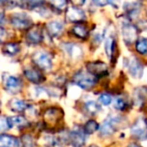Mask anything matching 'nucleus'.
Listing matches in <instances>:
<instances>
[{"label": "nucleus", "mask_w": 147, "mask_h": 147, "mask_svg": "<svg viewBox=\"0 0 147 147\" xmlns=\"http://www.w3.org/2000/svg\"><path fill=\"white\" fill-rule=\"evenodd\" d=\"M42 118L43 124L47 129H55L63 119V110L56 106L49 107L44 110Z\"/></svg>", "instance_id": "nucleus-1"}, {"label": "nucleus", "mask_w": 147, "mask_h": 147, "mask_svg": "<svg viewBox=\"0 0 147 147\" xmlns=\"http://www.w3.org/2000/svg\"><path fill=\"white\" fill-rule=\"evenodd\" d=\"M73 82L80 88L89 90L94 87L97 82V78L89 72L79 71L73 76Z\"/></svg>", "instance_id": "nucleus-2"}, {"label": "nucleus", "mask_w": 147, "mask_h": 147, "mask_svg": "<svg viewBox=\"0 0 147 147\" xmlns=\"http://www.w3.org/2000/svg\"><path fill=\"white\" fill-rule=\"evenodd\" d=\"M121 119L120 116H108L106 119L103 121V123L100 126V136L106 137V136L112 135L114 132L119 128L121 124Z\"/></svg>", "instance_id": "nucleus-3"}, {"label": "nucleus", "mask_w": 147, "mask_h": 147, "mask_svg": "<svg viewBox=\"0 0 147 147\" xmlns=\"http://www.w3.org/2000/svg\"><path fill=\"white\" fill-rule=\"evenodd\" d=\"M32 60L34 64L39 68V70L48 71L52 68V59L48 53L44 51H37L33 54Z\"/></svg>", "instance_id": "nucleus-4"}, {"label": "nucleus", "mask_w": 147, "mask_h": 147, "mask_svg": "<svg viewBox=\"0 0 147 147\" xmlns=\"http://www.w3.org/2000/svg\"><path fill=\"white\" fill-rule=\"evenodd\" d=\"M131 134L136 139L143 140L147 138V119L139 117L131 126Z\"/></svg>", "instance_id": "nucleus-5"}, {"label": "nucleus", "mask_w": 147, "mask_h": 147, "mask_svg": "<svg viewBox=\"0 0 147 147\" xmlns=\"http://www.w3.org/2000/svg\"><path fill=\"white\" fill-rule=\"evenodd\" d=\"M10 23L12 24L14 28L20 30L29 29L32 25V20L28 15L23 13L13 14L10 18Z\"/></svg>", "instance_id": "nucleus-6"}, {"label": "nucleus", "mask_w": 147, "mask_h": 147, "mask_svg": "<svg viewBox=\"0 0 147 147\" xmlns=\"http://www.w3.org/2000/svg\"><path fill=\"white\" fill-rule=\"evenodd\" d=\"M3 85L7 92L11 93V94H16L21 90L22 82L19 78L13 75L6 74L3 76Z\"/></svg>", "instance_id": "nucleus-7"}, {"label": "nucleus", "mask_w": 147, "mask_h": 147, "mask_svg": "<svg viewBox=\"0 0 147 147\" xmlns=\"http://www.w3.org/2000/svg\"><path fill=\"white\" fill-rule=\"evenodd\" d=\"M126 61V67H127L129 73L132 77L139 79L143 75V65L136 57H131L129 59L124 60Z\"/></svg>", "instance_id": "nucleus-8"}, {"label": "nucleus", "mask_w": 147, "mask_h": 147, "mask_svg": "<svg viewBox=\"0 0 147 147\" xmlns=\"http://www.w3.org/2000/svg\"><path fill=\"white\" fill-rule=\"evenodd\" d=\"M68 140L73 147H83L86 142L85 133H84L83 129H81L80 127L72 129L68 134Z\"/></svg>", "instance_id": "nucleus-9"}, {"label": "nucleus", "mask_w": 147, "mask_h": 147, "mask_svg": "<svg viewBox=\"0 0 147 147\" xmlns=\"http://www.w3.org/2000/svg\"><path fill=\"white\" fill-rule=\"evenodd\" d=\"M87 68V72L92 74L95 77H100V76H104L108 73V67L105 63L101 61H94V62H89L86 65Z\"/></svg>", "instance_id": "nucleus-10"}, {"label": "nucleus", "mask_w": 147, "mask_h": 147, "mask_svg": "<svg viewBox=\"0 0 147 147\" xmlns=\"http://www.w3.org/2000/svg\"><path fill=\"white\" fill-rule=\"evenodd\" d=\"M138 30L133 24L124 23L122 26V36L126 44H132L137 39Z\"/></svg>", "instance_id": "nucleus-11"}, {"label": "nucleus", "mask_w": 147, "mask_h": 147, "mask_svg": "<svg viewBox=\"0 0 147 147\" xmlns=\"http://www.w3.org/2000/svg\"><path fill=\"white\" fill-rule=\"evenodd\" d=\"M85 17H86L85 13L80 8L71 6V7L67 8V10H66L65 18L68 22H71V23H80V22L85 19Z\"/></svg>", "instance_id": "nucleus-12"}, {"label": "nucleus", "mask_w": 147, "mask_h": 147, "mask_svg": "<svg viewBox=\"0 0 147 147\" xmlns=\"http://www.w3.org/2000/svg\"><path fill=\"white\" fill-rule=\"evenodd\" d=\"M24 76L29 80L31 83L34 84H40L45 80L44 75L39 69L33 67H27L24 69Z\"/></svg>", "instance_id": "nucleus-13"}, {"label": "nucleus", "mask_w": 147, "mask_h": 147, "mask_svg": "<svg viewBox=\"0 0 147 147\" xmlns=\"http://www.w3.org/2000/svg\"><path fill=\"white\" fill-rule=\"evenodd\" d=\"M43 34L42 29L39 25H35L29 28L26 32V40L30 44H38L42 41Z\"/></svg>", "instance_id": "nucleus-14"}, {"label": "nucleus", "mask_w": 147, "mask_h": 147, "mask_svg": "<svg viewBox=\"0 0 147 147\" xmlns=\"http://www.w3.org/2000/svg\"><path fill=\"white\" fill-rule=\"evenodd\" d=\"M117 49V42L113 36H108L105 41V51H106L107 56L114 62V57L116 55Z\"/></svg>", "instance_id": "nucleus-15"}, {"label": "nucleus", "mask_w": 147, "mask_h": 147, "mask_svg": "<svg viewBox=\"0 0 147 147\" xmlns=\"http://www.w3.org/2000/svg\"><path fill=\"white\" fill-rule=\"evenodd\" d=\"M63 23L61 21H57V20H54V21H50L49 23H47L46 25V29L48 34L50 35L51 37H57L59 36L60 34L63 31Z\"/></svg>", "instance_id": "nucleus-16"}, {"label": "nucleus", "mask_w": 147, "mask_h": 147, "mask_svg": "<svg viewBox=\"0 0 147 147\" xmlns=\"http://www.w3.org/2000/svg\"><path fill=\"white\" fill-rule=\"evenodd\" d=\"M8 105H9L10 109H11L12 111H14V112H16V113L24 112V111L27 110V109L29 108V106H30V105L28 104L26 101L21 100V99H17V98L12 99V100L8 103Z\"/></svg>", "instance_id": "nucleus-17"}, {"label": "nucleus", "mask_w": 147, "mask_h": 147, "mask_svg": "<svg viewBox=\"0 0 147 147\" xmlns=\"http://www.w3.org/2000/svg\"><path fill=\"white\" fill-rule=\"evenodd\" d=\"M0 147H20V144L15 136L0 134Z\"/></svg>", "instance_id": "nucleus-18"}, {"label": "nucleus", "mask_w": 147, "mask_h": 147, "mask_svg": "<svg viewBox=\"0 0 147 147\" xmlns=\"http://www.w3.org/2000/svg\"><path fill=\"white\" fill-rule=\"evenodd\" d=\"M64 49L66 50L67 54L74 59H78L82 56V49L79 45L73 44V43H66L64 44Z\"/></svg>", "instance_id": "nucleus-19"}, {"label": "nucleus", "mask_w": 147, "mask_h": 147, "mask_svg": "<svg viewBox=\"0 0 147 147\" xmlns=\"http://www.w3.org/2000/svg\"><path fill=\"white\" fill-rule=\"evenodd\" d=\"M71 31L76 37H78L80 39H86L89 34L87 27L85 25H83V24H76L75 26H73Z\"/></svg>", "instance_id": "nucleus-20"}, {"label": "nucleus", "mask_w": 147, "mask_h": 147, "mask_svg": "<svg viewBox=\"0 0 147 147\" xmlns=\"http://www.w3.org/2000/svg\"><path fill=\"white\" fill-rule=\"evenodd\" d=\"M9 121H10V125L12 127H17L19 129H22V128L26 127L28 125L27 120L25 119L23 116H20V115H17V116H13V117H9Z\"/></svg>", "instance_id": "nucleus-21"}, {"label": "nucleus", "mask_w": 147, "mask_h": 147, "mask_svg": "<svg viewBox=\"0 0 147 147\" xmlns=\"http://www.w3.org/2000/svg\"><path fill=\"white\" fill-rule=\"evenodd\" d=\"M20 51V46L18 43L10 42L6 43L3 46V53L6 55H9V56H14Z\"/></svg>", "instance_id": "nucleus-22"}, {"label": "nucleus", "mask_w": 147, "mask_h": 147, "mask_svg": "<svg viewBox=\"0 0 147 147\" xmlns=\"http://www.w3.org/2000/svg\"><path fill=\"white\" fill-rule=\"evenodd\" d=\"M135 49L139 54H147V39L146 38H138L135 44Z\"/></svg>", "instance_id": "nucleus-23"}, {"label": "nucleus", "mask_w": 147, "mask_h": 147, "mask_svg": "<svg viewBox=\"0 0 147 147\" xmlns=\"http://www.w3.org/2000/svg\"><path fill=\"white\" fill-rule=\"evenodd\" d=\"M99 128V125L95 120H89L83 126V131L85 134H93L95 131H97Z\"/></svg>", "instance_id": "nucleus-24"}, {"label": "nucleus", "mask_w": 147, "mask_h": 147, "mask_svg": "<svg viewBox=\"0 0 147 147\" xmlns=\"http://www.w3.org/2000/svg\"><path fill=\"white\" fill-rule=\"evenodd\" d=\"M84 108H85L86 112L89 115H95L100 110V106L95 101H88V102H86L84 104Z\"/></svg>", "instance_id": "nucleus-25"}, {"label": "nucleus", "mask_w": 147, "mask_h": 147, "mask_svg": "<svg viewBox=\"0 0 147 147\" xmlns=\"http://www.w3.org/2000/svg\"><path fill=\"white\" fill-rule=\"evenodd\" d=\"M48 1L50 5L58 11H63L64 9H66V6H67L66 0H48Z\"/></svg>", "instance_id": "nucleus-26"}, {"label": "nucleus", "mask_w": 147, "mask_h": 147, "mask_svg": "<svg viewBox=\"0 0 147 147\" xmlns=\"http://www.w3.org/2000/svg\"><path fill=\"white\" fill-rule=\"evenodd\" d=\"M44 0H24V5L27 6L29 9H36L44 4Z\"/></svg>", "instance_id": "nucleus-27"}, {"label": "nucleus", "mask_w": 147, "mask_h": 147, "mask_svg": "<svg viewBox=\"0 0 147 147\" xmlns=\"http://www.w3.org/2000/svg\"><path fill=\"white\" fill-rule=\"evenodd\" d=\"M10 128H11V125H10L9 117L0 116V134H1L2 132L7 131Z\"/></svg>", "instance_id": "nucleus-28"}, {"label": "nucleus", "mask_w": 147, "mask_h": 147, "mask_svg": "<svg viewBox=\"0 0 147 147\" xmlns=\"http://www.w3.org/2000/svg\"><path fill=\"white\" fill-rule=\"evenodd\" d=\"M127 106V102L123 97H116L114 100V107L117 110H124Z\"/></svg>", "instance_id": "nucleus-29"}, {"label": "nucleus", "mask_w": 147, "mask_h": 147, "mask_svg": "<svg viewBox=\"0 0 147 147\" xmlns=\"http://www.w3.org/2000/svg\"><path fill=\"white\" fill-rule=\"evenodd\" d=\"M99 102L102 105H109L112 102V96L108 93H102V94L99 96Z\"/></svg>", "instance_id": "nucleus-30"}, {"label": "nucleus", "mask_w": 147, "mask_h": 147, "mask_svg": "<svg viewBox=\"0 0 147 147\" xmlns=\"http://www.w3.org/2000/svg\"><path fill=\"white\" fill-rule=\"evenodd\" d=\"M22 143H23L24 147H35V143H34V139L33 137L29 134H26V135L23 136L22 138Z\"/></svg>", "instance_id": "nucleus-31"}, {"label": "nucleus", "mask_w": 147, "mask_h": 147, "mask_svg": "<svg viewBox=\"0 0 147 147\" xmlns=\"http://www.w3.org/2000/svg\"><path fill=\"white\" fill-rule=\"evenodd\" d=\"M92 2L96 6L103 7V6H106V5H108V4H110L111 2H112V0H92Z\"/></svg>", "instance_id": "nucleus-32"}, {"label": "nucleus", "mask_w": 147, "mask_h": 147, "mask_svg": "<svg viewBox=\"0 0 147 147\" xmlns=\"http://www.w3.org/2000/svg\"><path fill=\"white\" fill-rule=\"evenodd\" d=\"M86 0H70L71 4L73 5V7H77L79 8L80 6H82L84 3H85Z\"/></svg>", "instance_id": "nucleus-33"}, {"label": "nucleus", "mask_w": 147, "mask_h": 147, "mask_svg": "<svg viewBox=\"0 0 147 147\" xmlns=\"http://www.w3.org/2000/svg\"><path fill=\"white\" fill-rule=\"evenodd\" d=\"M6 37H7V32H6L3 27L0 26V42H3L6 39Z\"/></svg>", "instance_id": "nucleus-34"}, {"label": "nucleus", "mask_w": 147, "mask_h": 147, "mask_svg": "<svg viewBox=\"0 0 147 147\" xmlns=\"http://www.w3.org/2000/svg\"><path fill=\"white\" fill-rule=\"evenodd\" d=\"M5 22V16L2 12H0V26H2Z\"/></svg>", "instance_id": "nucleus-35"}, {"label": "nucleus", "mask_w": 147, "mask_h": 147, "mask_svg": "<svg viewBox=\"0 0 147 147\" xmlns=\"http://www.w3.org/2000/svg\"><path fill=\"white\" fill-rule=\"evenodd\" d=\"M128 147H140L139 145H137V144H130Z\"/></svg>", "instance_id": "nucleus-36"}, {"label": "nucleus", "mask_w": 147, "mask_h": 147, "mask_svg": "<svg viewBox=\"0 0 147 147\" xmlns=\"http://www.w3.org/2000/svg\"><path fill=\"white\" fill-rule=\"evenodd\" d=\"M7 0H0V4H2V3H4V2H6Z\"/></svg>", "instance_id": "nucleus-37"}, {"label": "nucleus", "mask_w": 147, "mask_h": 147, "mask_svg": "<svg viewBox=\"0 0 147 147\" xmlns=\"http://www.w3.org/2000/svg\"><path fill=\"white\" fill-rule=\"evenodd\" d=\"M89 147H98V146H96V145H91V146H89Z\"/></svg>", "instance_id": "nucleus-38"}, {"label": "nucleus", "mask_w": 147, "mask_h": 147, "mask_svg": "<svg viewBox=\"0 0 147 147\" xmlns=\"http://www.w3.org/2000/svg\"><path fill=\"white\" fill-rule=\"evenodd\" d=\"M0 109H1V101H0Z\"/></svg>", "instance_id": "nucleus-39"}]
</instances>
